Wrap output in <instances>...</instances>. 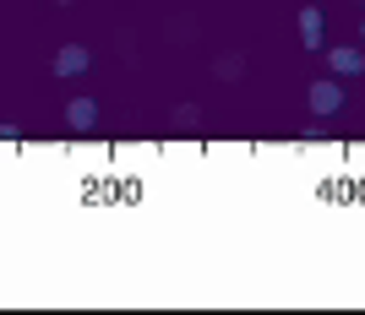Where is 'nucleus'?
Wrapping results in <instances>:
<instances>
[{"label": "nucleus", "mask_w": 365, "mask_h": 315, "mask_svg": "<svg viewBox=\"0 0 365 315\" xmlns=\"http://www.w3.org/2000/svg\"><path fill=\"white\" fill-rule=\"evenodd\" d=\"M327 65H333V76H360L365 55H360V49H327Z\"/></svg>", "instance_id": "obj_5"}, {"label": "nucleus", "mask_w": 365, "mask_h": 315, "mask_svg": "<svg viewBox=\"0 0 365 315\" xmlns=\"http://www.w3.org/2000/svg\"><path fill=\"white\" fill-rule=\"evenodd\" d=\"M213 71H218V76H240V71H245V60H240V55H224Z\"/></svg>", "instance_id": "obj_6"}, {"label": "nucleus", "mask_w": 365, "mask_h": 315, "mask_svg": "<svg viewBox=\"0 0 365 315\" xmlns=\"http://www.w3.org/2000/svg\"><path fill=\"white\" fill-rule=\"evenodd\" d=\"M88 65H93V55L82 44H66L61 55H55V76H82Z\"/></svg>", "instance_id": "obj_2"}, {"label": "nucleus", "mask_w": 365, "mask_h": 315, "mask_svg": "<svg viewBox=\"0 0 365 315\" xmlns=\"http://www.w3.org/2000/svg\"><path fill=\"white\" fill-rule=\"evenodd\" d=\"M344 109V87L338 82H311V114H338Z\"/></svg>", "instance_id": "obj_1"}, {"label": "nucleus", "mask_w": 365, "mask_h": 315, "mask_svg": "<svg viewBox=\"0 0 365 315\" xmlns=\"http://www.w3.org/2000/svg\"><path fill=\"white\" fill-rule=\"evenodd\" d=\"M360 38H365V28H360Z\"/></svg>", "instance_id": "obj_8"}, {"label": "nucleus", "mask_w": 365, "mask_h": 315, "mask_svg": "<svg viewBox=\"0 0 365 315\" xmlns=\"http://www.w3.org/2000/svg\"><path fill=\"white\" fill-rule=\"evenodd\" d=\"M66 125H71V131H93V125H98V104H93V98H71V104H66Z\"/></svg>", "instance_id": "obj_3"}, {"label": "nucleus", "mask_w": 365, "mask_h": 315, "mask_svg": "<svg viewBox=\"0 0 365 315\" xmlns=\"http://www.w3.org/2000/svg\"><path fill=\"white\" fill-rule=\"evenodd\" d=\"M294 28H300V44L305 49H322V11H317V6H305V11L294 16Z\"/></svg>", "instance_id": "obj_4"}, {"label": "nucleus", "mask_w": 365, "mask_h": 315, "mask_svg": "<svg viewBox=\"0 0 365 315\" xmlns=\"http://www.w3.org/2000/svg\"><path fill=\"white\" fill-rule=\"evenodd\" d=\"M55 6H71V0H55Z\"/></svg>", "instance_id": "obj_7"}]
</instances>
